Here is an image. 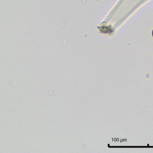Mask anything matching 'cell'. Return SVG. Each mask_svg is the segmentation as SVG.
Here are the masks:
<instances>
[{
	"instance_id": "cell-1",
	"label": "cell",
	"mask_w": 153,
	"mask_h": 153,
	"mask_svg": "<svg viewBox=\"0 0 153 153\" xmlns=\"http://www.w3.org/2000/svg\"><path fill=\"white\" fill-rule=\"evenodd\" d=\"M152 37H153V30H152Z\"/></svg>"
}]
</instances>
